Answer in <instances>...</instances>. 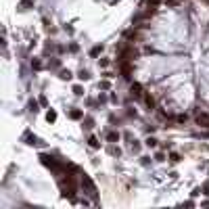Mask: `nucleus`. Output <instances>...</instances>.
<instances>
[{
  "label": "nucleus",
  "mask_w": 209,
  "mask_h": 209,
  "mask_svg": "<svg viewBox=\"0 0 209 209\" xmlns=\"http://www.w3.org/2000/svg\"><path fill=\"white\" fill-rule=\"evenodd\" d=\"M132 96L134 98L142 96V86H140V84H134V86H132Z\"/></svg>",
  "instance_id": "obj_2"
},
{
  "label": "nucleus",
  "mask_w": 209,
  "mask_h": 209,
  "mask_svg": "<svg viewBox=\"0 0 209 209\" xmlns=\"http://www.w3.org/2000/svg\"><path fill=\"white\" fill-rule=\"evenodd\" d=\"M61 77H65V80H69V77H71V73H69V71H63V73H61Z\"/></svg>",
  "instance_id": "obj_6"
},
{
  "label": "nucleus",
  "mask_w": 209,
  "mask_h": 209,
  "mask_svg": "<svg viewBox=\"0 0 209 209\" xmlns=\"http://www.w3.org/2000/svg\"><path fill=\"white\" fill-rule=\"evenodd\" d=\"M197 124L203 128H209V115L207 113H197Z\"/></svg>",
  "instance_id": "obj_1"
},
{
  "label": "nucleus",
  "mask_w": 209,
  "mask_h": 209,
  "mask_svg": "<svg viewBox=\"0 0 209 209\" xmlns=\"http://www.w3.org/2000/svg\"><path fill=\"white\" fill-rule=\"evenodd\" d=\"M144 100H146V104H148L151 109H153V107H155V98L151 96V94H146V96H144Z\"/></svg>",
  "instance_id": "obj_3"
},
{
  "label": "nucleus",
  "mask_w": 209,
  "mask_h": 209,
  "mask_svg": "<svg viewBox=\"0 0 209 209\" xmlns=\"http://www.w3.org/2000/svg\"><path fill=\"white\" fill-rule=\"evenodd\" d=\"M71 117L77 119V117H82V113H80V111H71Z\"/></svg>",
  "instance_id": "obj_4"
},
{
  "label": "nucleus",
  "mask_w": 209,
  "mask_h": 209,
  "mask_svg": "<svg viewBox=\"0 0 209 209\" xmlns=\"http://www.w3.org/2000/svg\"><path fill=\"white\" fill-rule=\"evenodd\" d=\"M32 4H34L32 0H23V2H21V7H32Z\"/></svg>",
  "instance_id": "obj_5"
}]
</instances>
